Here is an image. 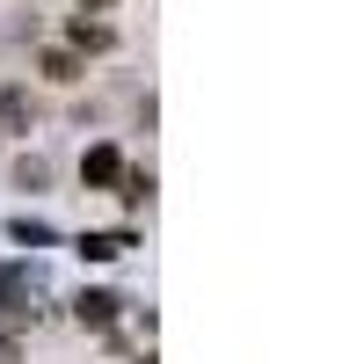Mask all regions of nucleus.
Instances as JSON below:
<instances>
[{"label":"nucleus","mask_w":364,"mask_h":364,"mask_svg":"<svg viewBox=\"0 0 364 364\" xmlns=\"http://www.w3.org/2000/svg\"><path fill=\"white\" fill-rule=\"evenodd\" d=\"M80 175L95 182V190H102V182H124V161H117V146H95V154L80 161Z\"/></svg>","instance_id":"1"},{"label":"nucleus","mask_w":364,"mask_h":364,"mask_svg":"<svg viewBox=\"0 0 364 364\" xmlns=\"http://www.w3.org/2000/svg\"><path fill=\"white\" fill-rule=\"evenodd\" d=\"M73 314H80V328H109V321H117V299H109V291H87Z\"/></svg>","instance_id":"2"},{"label":"nucleus","mask_w":364,"mask_h":364,"mask_svg":"<svg viewBox=\"0 0 364 364\" xmlns=\"http://www.w3.org/2000/svg\"><path fill=\"white\" fill-rule=\"evenodd\" d=\"M73 44H80V51H109V22H87V15H73Z\"/></svg>","instance_id":"3"},{"label":"nucleus","mask_w":364,"mask_h":364,"mask_svg":"<svg viewBox=\"0 0 364 364\" xmlns=\"http://www.w3.org/2000/svg\"><path fill=\"white\" fill-rule=\"evenodd\" d=\"M124 248H132L124 233H87V240H80V255H95V262H109V255H124Z\"/></svg>","instance_id":"4"},{"label":"nucleus","mask_w":364,"mask_h":364,"mask_svg":"<svg viewBox=\"0 0 364 364\" xmlns=\"http://www.w3.org/2000/svg\"><path fill=\"white\" fill-rule=\"evenodd\" d=\"M44 73H51V80H80V58H73V51H44Z\"/></svg>","instance_id":"5"},{"label":"nucleus","mask_w":364,"mask_h":364,"mask_svg":"<svg viewBox=\"0 0 364 364\" xmlns=\"http://www.w3.org/2000/svg\"><path fill=\"white\" fill-rule=\"evenodd\" d=\"M0 117H8V124H22V117H29V102H22V87H8V95H0Z\"/></svg>","instance_id":"6"},{"label":"nucleus","mask_w":364,"mask_h":364,"mask_svg":"<svg viewBox=\"0 0 364 364\" xmlns=\"http://www.w3.org/2000/svg\"><path fill=\"white\" fill-rule=\"evenodd\" d=\"M0 364H15V336H8V328H0Z\"/></svg>","instance_id":"7"},{"label":"nucleus","mask_w":364,"mask_h":364,"mask_svg":"<svg viewBox=\"0 0 364 364\" xmlns=\"http://www.w3.org/2000/svg\"><path fill=\"white\" fill-rule=\"evenodd\" d=\"M80 8H109V0H80Z\"/></svg>","instance_id":"8"}]
</instances>
